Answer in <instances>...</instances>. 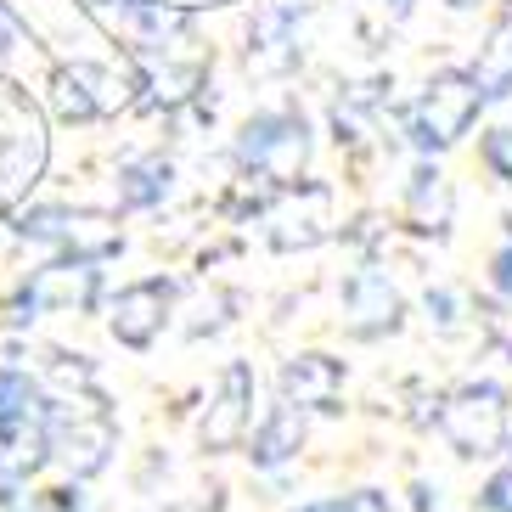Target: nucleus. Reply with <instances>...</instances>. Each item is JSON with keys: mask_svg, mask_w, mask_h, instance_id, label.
I'll use <instances>...</instances> for the list:
<instances>
[{"mask_svg": "<svg viewBox=\"0 0 512 512\" xmlns=\"http://www.w3.org/2000/svg\"><path fill=\"white\" fill-rule=\"evenodd\" d=\"M287 428H293V417H276L271 428H265V439H259V462H282V445H287Z\"/></svg>", "mask_w": 512, "mask_h": 512, "instance_id": "nucleus-12", "label": "nucleus"}, {"mask_svg": "<svg viewBox=\"0 0 512 512\" xmlns=\"http://www.w3.org/2000/svg\"><path fill=\"white\" fill-rule=\"evenodd\" d=\"M332 389H338V366L321 361V355H304L299 366H287V394H299V406H327Z\"/></svg>", "mask_w": 512, "mask_h": 512, "instance_id": "nucleus-6", "label": "nucleus"}, {"mask_svg": "<svg viewBox=\"0 0 512 512\" xmlns=\"http://www.w3.org/2000/svg\"><path fill=\"white\" fill-rule=\"evenodd\" d=\"M242 158L254 169H265V175H276V181H287L304 164V119H293V113L254 119L242 130Z\"/></svg>", "mask_w": 512, "mask_h": 512, "instance_id": "nucleus-3", "label": "nucleus"}, {"mask_svg": "<svg viewBox=\"0 0 512 512\" xmlns=\"http://www.w3.org/2000/svg\"><path fill=\"white\" fill-rule=\"evenodd\" d=\"M479 507H484V512H512V467H501L496 479L484 484Z\"/></svg>", "mask_w": 512, "mask_h": 512, "instance_id": "nucleus-10", "label": "nucleus"}, {"mask_svg": "<svg viewBox=\"0 0 512 512\" xmlns=\"http://www.w3.org/2000/svg\"><path fill=\"white\" fill-rule=\"evenodd\" d=\"M107 74L102 68H62L57 74V113H68V119H91V113H102L107 107Z\"/></svg>", "mask_w": 512, "mask_h": 512, "instance_id": "nucleus-5", "label": "nucleus"}, {"mask_svg": "<svg viewBox=\"0 0 512 512\" xmlns=\"http://www.w3.org/2000/svg\"><path fill=\"white\" fill-rule=\"evenodd\" d=\"M169 169L158 164V158H147V164H130L124 169V203H152V197L164 192Z\"/></svg>", "mask_w": 512, "mask_h": 512, "instance_id": "nucleus-7", "label": "nucleus"}, {"mask_svg": "<svg viewBox=\"0 0 512 512\" xmlns=\"http://www.w3.org/2000/svg\"><path fill=\"white\" fill-rule=\"evenodd\" d=\"M23 406H29V383H23L17 372H0V428H6Z\"/></svg>", "mask_w": 512, "mask_h": 512, "instance_id": "nucleus-8", "label": "nucleus"}, {"mask_svg": "<svg viewBox=\"0 0 512 512\" xmlns=\"http://www.w3.org/2000/svg\"><path fill=\"white\" fill-rule=\"evenodd\" d=\"M389 6H394V12H406V6H411V0H389Z\"/></svg>", "mask_w": 512, "mask_h": 512, "instance_id": "nucleus-15", "label": "nucleus"}, {"mask_svg": "<svg viewBox=\"0 0 512 512\" xmlns=\"http://www.w3.org/2000/svg\"><path fill=\"white\" fill-rule=\"evenodd\" d=\"M304 512H389V507H383L377 490H366V496H344V501H316V507H304Z\"/></svg>", "mask_w": 512, "mask_h": 512, "instance_id": "nucleus-11", "label": "nucleus"}, {"mask_svg": "<svg viewBox=\"0 0 512 512\" xmlns=\"http://www.w3.org/2000/svg\"><path fill=\"white\" fill-rule=\"evenodd\" d=\"M164 304H169L164 282H141V287H130V293H119V316H113V327H119L124 344H147L152 327H158V316H164Z\"/></svg>", "mask_w": 512, "mask_h": 512, "instance_id": "nucleus-4", "label": "nucleus"}, {"mask_svg": "<svg viewBox=\"0 0 512 512\" xmlns=\"http://www.w3.org/2000/svg\"><path fill=\"white\" fill-rule=\"evenodd\" d=\"M484 164L512 181V124H507V130H490V136H484Z\"/></svg>", "mask_w": 512, "mask_h": 512, "instance_id": "nucleus-9", "label": "nucleus"}, {"mask_svg": "<svg viewBox=\"0 0 512 512\" xmlns=\"http://www.w3.org/2000/svg\"><path fill=\"white\" fill-rule=\"evenodd\" d=\"M445 434H451V445L462 456H490L507 439V400H501V389H462L445 406Z\"/></svg>", "mask_w": 512, "mask_h": 512, "instance_id": "nucleus-2", "label": "nucleus"}, {"mask_svg": "<svg viewBox=\"0 0 512 512\" xmlns=\"http://www.w3.org/2000/svg\"><path fill=\"white\" fill-rule=\"evenodd\" d=\"M490 282H496L501 293H507V299H512V242H507V248H501L496 259H490Z\"/></svg>", "mask_w": 512, "mask_h": 512, "instance_id": "nucleus-13", "label": "nucleus"}, {"mask_svg": "<svg viewBox=\"0 0 512 512\" xmlns=\"http://www.w3.org/2000/svg\"><path fill=\"white\" fill-rule=\"evenodd\" d=\"M12 46H17V17L12 6H0V57H12Z\"/></svg>", "mask_w": 512, "mask_h": 512, "instance_id": "nucleus-14", "label": "nucleus"}, {"mask_svg": "<svg viewBox=\"0 0 512 512\" xmlns=\"http://www.w3.org/2000/svg\"><path fill=\"white\" fill-rule=\"evenodd\" d=\"M484 102H490V96H484L479 74H462V68L439 74L434 85L422 91V102L411 107V141H417L422 152H445L451 141L467 136V124L479 119Z\"/></svg>", "mask_w": 512, "mask_h": 512, "instance_id": "nucleus-1", "label": "nucleus"}]
</instances>
